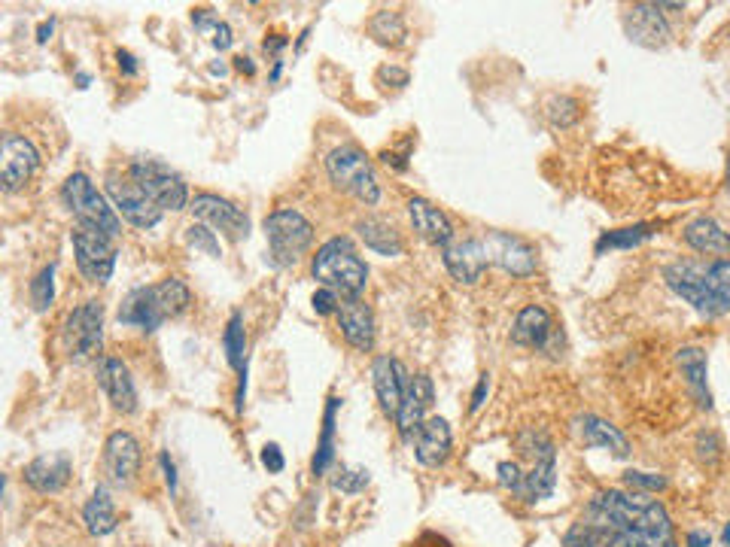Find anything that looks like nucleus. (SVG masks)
Masks as SVG:
<instances>
[{
	"instance_id": "41",
	"label": "nucleus",
	"mask_w": 730,
	"mask_h": 547,
	"mask_svg": "<svg viewBox=\"0 0 730 547\" xmlns=\"http://www.w3.org/2000/svg\"><path fill=\"white\" fill-rule=\"evenodd\" d=\"M372 475L365 472V468H341V472L332 478V490L335 493H344V496H356L369 487Z\"/></svg>"
},
{
	"instance_id": "30",
	"label": "nucleus",
	"mask_w": 730,
	"mask_h": 547,
	"mask_svg": "<svg viewBox=\"0 0 730 547\" xmlns=\"http://www.w3.org/2000/svg\"><path fill=\"white\" fill-rule=\"evenodd\" d=\"M676 362H679V368L685 374V383L691 389V396L697 399V405L712 411V393H709V380H706V350L682 347L676 353Z\"/></svg>"
},
{
	"instance_id": "56",
	"label": "nucleus",
	"mask_w": 730,
	"mask_h": 547,
	"mask_svg": "<svg viewBox=\"0 0 730 547\" xmlns=\"http://www.w3.org/2000/svg\"><path fill=\"white\" fill-rule=\"evenodd\" d=\"M52 31H55V22L49 19V22H43L40 25V31H37V43H46L49 37H52Z\"/></svg>"
},
{
	"instance_id": "18",
	"label": "nucleus",
	"mask_w": 730,
	"mask_h": 547,
	"mask_svg": "<svg viewBox=\"0 0 730 547\" xmlns=\"http://www.w3.org/2000/svg\"><path fill=\"white\" fill-rule=\"evenodd\" d=\"M104 472L116 487L134 484L140 472V441L131 432H113L104 444Z\"/></svg>"
},
{
	"instance_id": "34",
	"label": "nucleus",
	"mask_w": 730,
	"mask_h": 547,
	"mask_svg": "<svg viewBox=\"0 0 730 547\" xmlns=\"http://www.w3.org/2000/svg\"><path fill=\"white\" fill-rule=\"evenodd\" d=\"M651 234H654V225H648V222L627 225V228H618V231H606V234H600V241H597V253H606V250H633L642 241H648Z\"/></svg>"
},
{
	"instance_id": "46",
	"label": "nucleus",
	"mask_w": 730,
	"mask_h": 547,
	"mask_svg": "<svg viewBox=\"0 0 730 547\" xmlns=\"http://www.w3.org/2000/svg\"><path fill=\"white\" fill-rule=\"evenodd\" d=\"M262 465L268 468L271 475H280L283 468H286V459H283V450L277 444H265L262 447Z\"/></svg>"
},
{
	"instance_id": "12",
	"label": "nucleus",
	"mask_w": 730,
	"mask_h": 547,
	"mask_svg": "<svg viewBox=\"0 0 730 547\" xmlns=\"http://www.w3.org/2000/svg\"><path fill=\"white\" fill-rule=\"evenodd\" d=\"M192 213L195 219H201L204 225H210L213 231H223L229 241H244L247 234H250V219L247 213L226 201V198H219V195H210V192H201L195 195L192 201Z\"/></svg>"
},
{
	"instance_id": "11",
	"label": "nucleus",
	"mask_w": 730,
	"mask_h": 547,
	"mask_svg": "<svg viewBox=\"0 0 730 547\" xmlns=\"http://www.w3.org/2000/svg\"><path fill=\"white\" fill-rule=\"evenodd\" d=\"M107 198L116 207V213L125 222L137 225V228H156L162 222V213L165 210L150 195H146L137 183H131V180L122 183V180L110 177L107 180Z\"/></svg>"
},
{
	"instance_id": "26",
	"label": "nucleus",
	"mask_w": 730,
	"mask_h": 547,
	"mask_svg": "<svg viewBox=\"0 0 730 547\" xmlns=\"http://www.w3.org/2000/svg\"><path fill=\"white\" fill-rule=\"evenodd\" d=\"M575 435L584 447H600V450H609L612 456L618 459H627L630 456V441L627 435L612 426L609 420L597 417V414H581L575 420Z\"/></svg>"
},
{
	"instance_id": "8",
	"label": "nucleus",
	"mask_w": 730,
	"mask_h": 547,
	"mask_svg": "<svg viewBox=\"0 0 730 547\" xmlns=\"http://www.w3.org/2000/svg\"><path fill=\"white\" fill-rule=\"evenodd\" d=\"M73 256H77V268L89 283H107L116 268V250L113 238L104 231L80 225L73 231Z\"/></svg>"
},
{
	"instance_id": "2",
	"label": "nucleus",
	"mask_w": 730,
	"mask_h": 547,
	"mask_svg": "<svg viewBox=\"0 0 730 547\" xmlns=\"http://www.w3.org/2000/svg\"><path fill=\"white\" fill-rule=\"evenodd\" d=\"M664 280L700 317L730 314V259H682L664 268Z\"/></svg>"
},
{
	"instance_id": "48",
	"label": "nucleus",
	"mask_w": 730,
	"mask_h": 547,
	"mask_svg": "<svg viewBox=\"0 0 730 547\" xmlns=\"http://www.w3.org/2000/svg\"><path fill=\"white\" fill-rule=\"evenodd\" d=\"M210 43L219 49V52H226V49H232V43H235V37H232V28L226 25V22H216L213 28H210Z\"/></svg>"
},
{
	"instance_id": "53",
	"label": "nucleus",
	"mask_w": 730,
	"mask_h": 547,
	"mask_svg": "<svg viewBox=\"0 0 730 547\" xmlns=\"http://www.w3.org/2000/svg\"><path fill=\"white\" fill-rule=\"evenodd\" d=\"M709 544H712V535L703 532V529H691L685 535V547H709Z\"/></svg>"
},
{
	"instance_id": "14",
	"label": "nucleus",
	"mask_w": 730,
	"mask_h": 547,
	"mask_svg": "<svg viewBox=\"0 0 730 547\" xmlns=\"http://www.w3.org/2000/svg\"><path fill=\"white\" fill-rule=\"evenodd\" d=\"M37 171H40V149L28 137L7 134L4 137V168H0L4 192H19Z\"/></svg>"
},
{
	"instance_id": "32",
	"label": "nucleus",
	"mask_w": 730,
	"mask_h": 547,
	"mask_svg": "<svg viewBox=\"0 0 730 547\" xmlns=\"http://www.w3.org/2000/svg\"><path fill=\"white\" fill-rule=\"evenodd\" d=\"M338 405H341V399L332 396L329 405H326V414H323V435H320V444H317V453H314V462H311L314 478H323L332 468V459H335V414H338Z\"/></svg>"
},
{
	"instance_id": "28",
	"label": "nucleus",
	"mask_w": 730,
	"mask_h": 547,
	"mask_svg": "<svg viewBox=\"0 0 730 547\" xmlns=\"http://www.w3.org/2000/svg\"><path fill=\"white\" fill-rule=\"evenodd\" d=\"M682 238L694 253H703V256H727L730 253V231L709 216L691 219L682 231Z\"/></svg>"
},
{
	"instance_id": "24",
	"label": "nucleus",
	"mask_w": 730,
	"mask_h": 547,
	"mask_svg": "<svg viewBox=\"0 0 730 547\" xmlns=\"http://www.w3.org/2000/svg\"><path fill=\"white\" fill-rule=\"evenodd\" d=\"M70 472H73V462L67 453H46L25 465L22 478L37 493H61L70 481Z\"/></svg>"
},
{
	"instance_id": "22",
	"label": "nucleus",
	"mask_w": 730,
	"mask_h": 547,
	"mask_svg": "<svg viewBox=\"0 0 730 547\" xmlns=\"http://www.w3.org/2000/svg\"><path fill=\"white\" fill-rule=\"evenodd\" d=\"M408 216H411V225L423 241L442 247V250L454 244V222L448 219V213L442 207H435L426 198H411Z\"/></svg>"
},
{
	"instance_id": "27",
	"label": "nucleus",
	"mask_w": 730,
	"mask_h": 547,
	"mask_svg": "<svg viewBox=\"0 0 730 547\" xmlns=\"http://www.w3.org/2000/svg\"><path fill=\"white\" fill-rule=\"evenodd\" d=\"M442 262L448 268V274L463 283V286H475L487 268V259H484V250H481V241L472 238V241H454L451 247L442 250Z\"/></svg>"
},
{
	"instance_id": "10",
	"label": "nucleus",
	"mask_w": 730,
	"mask_h": 547,
	"mask_svg": "<svg viewBox=\"0 0 730 547\" xmlns=\"http://www.w3.org/2000/svg\"><path fill=\"white\" fill-rule=\"evenodd\" d=\"M104 341V307L101 301H83L64 323V347L73 359H89Z\"/></svg>"
},
{
	"instance_id": "43",
	"label": "nucleus",
	"mask_w": 730,
	"mask_h": 547,
	"mask_svg": "<svg viewBox=\"0 0 730 547\" xmlns=\"http://www.w3.org/2000/svg\"><path fill=\"white\" fill-rule=\"evenodd\" d=\"M624 484L636 493H661L667 490V478L664 475H648V472H627Z\"/></svg>"
},
{
	"instance_id": "4",
	"label": "nucleus",
	"mask_w": 730,
	"mask_h": 547,
	"mask_svg": "<svg viewBox=\"0 0 730 547\" xmlns=\"http://www.w3.org/2000/svg\"><path fill=\"white\" fill-rule=\"evenodd\" d=\"M326 174L341 192H350L362 204H378L381 201V180L375 174V165H372L369 155L353 143L335 146L326 155Z\"/></svg>"
},
{
	"instance_id": "35",
	"label": "nucleus",
	"mask_w": 730,
	"mask_h": 547,
	"mask_svg": "<svg viewBox=\"0 0 730 547\" xmlns=\"http://www.w3.org/2000/svg\"><path fill=\"white\" fill-rule=\"evenodd\" d=\"M369 31H372V37L381 43V46H402L405 43V37H408V31H405V19L396 13V10H378L375 16H372V22H369Z\"/></svg>"
},
{
	"instance_id": "49",
	"label": "nucleus",
	"mask_w": 730,
	"mask_h": 547,
	"mask_svg": "<svg viewBox=\"0 0 730 547\" xmlns=\"http://www.w3.org/2000/svg\"><path fill=\"white\" fill-rule=\"evenodd\" d=\"M487 393H490V374H481V377H478V383H475V393H472V405H469V411H472V414H478V411L484 408Z\"/></svg>"
},
{
	"instance_id": "17",
	"label": "nucleus",
	"mask_w": 730,
	"mask_h": 547,
	"mask_svg": "<svg viewBox=\"0 0 730 547\" xmlns=\"http://www.w3.org/2000/svg\"><path fill=\"white\" fill-rule=\"evenodd\" d=\"M667 4H636L630 7L624 25L633 43L645 46V49H661L670 43V22L664 16Z\"/></svg>"
},
{
	"instance_id": "54",
	"label": "nucleus",
	"mask_w": 730,
	"mask_h": 547,
	"mask_svg": "<svg viewBox=\"0 0 730 547\" xmlns=\"http://www.w3.org/2000/svg\"><path fill=\"white\" fill-rule=\"evenodd\" d=\"M381 159H384V165H390L396 171H405L408 168V152H384Z\"/></svg>"
},
{
	"instance_id": "20",
	"label": "nucleus",
	"mask_w": 730,
	"mask_h": 547,
	"mask_svg": "<svg viewBox=\"0 0 730 547\" xmlns=\"http://www.w3.org/2000/svg\"><path fill=\"white\" fill-rule=\"evenodd\" d=\"M98 383H101V389L107 393L113 411H119V414H134L137 411V389H134L131 371L125 368L122 359L104 356L98 362Z\"/></svg>"
},
{
	"instance_id": "57",
	"label": "nucleus",
	"mask_w": 730,
	"mask_h": 547,
	"mask_svg": "<svg viewBox=\"0 0 730 547\" xmlns=\"http://www.w3.org/2000/svg\"><path fill=\"white\" fill-rule=\"evenodd\" d=\"M283 46H286V37H277V40H271V43L265 40V52H280Z\"/></svg>"
},
{
	"instance_id": "16",
	"label": "nucleus",
	"mask_w": 730,
	"mask_h": 547,
	"mask_svg": "<svg viewBox=\"0 0 730 547\" xmlns=\"http://www.w3.org/2000/svg\"><path fill=\"white\" fill-rule=\"evenodd\" d=\"M435 399V386H432V377L429 374H414L408 380V389H405V399H402V408L396 414V426H399V435L402 441H414L420 426L429 420L426 411Z\"/></svg>"
},
{
	"instance_id": "23",
	"label": "nucleus",
	"mask_w": 730,
	"mask_h": 547,
	"mask_svg": "<svg viewBox=\"0 0 730 547\" xmlns=\"http://www.w3.org/2000/svg\"><path fill=\"white\" fill-rule=\"evenodd\" d=\"M451 447H454V432L445 417H429L414 438V456L423 468L445 465L451 456Z\"/></svg>"
},
{
	"instance_id": "13",
	"label": "nucleus",
	"mask_w": 730,
	"mask_h": 547,
	"mask_svg": "<svg viewBox=\"0 0 730 547\" xmlns=\"http://www.w3.org/2000/svg\"><path fill=\"white\" fill-rule=\"evenodd\" d=\"M527 453L533 456V468L527 472L521 499L536 505V502L548 499L557 487V450L545 435H533V444L527 447Z\"/></svg>"
},
{
	"instance_id": "44",
	"label": "nucleus",
	"mask_w": 730,
	"mask_h": 547,
	"mask_svg": "<svg viewBox=\"0 0 730 547\" xmlns=\"http://www.w3.org/2000/svg\"><path fill=\"white\" fill-rule=\"evenodd\" d=\"M311 304H314V310L320 317H329V314H338V307H341V298L332 292V289H317L314 292V298H311Z\"/></svg>"
},
{
	"instance_id": "3",
	"label": "nucleus",
	"mask_w": 730,
	"mask_h": 547,
	"mask_svg": "<svg viewBox=\"0 0 730 547\" xmlns=\"http://www.w3.org/2000/svg\"><path fill=\"white\" fill-rule=\"evenodd\" d=\"M311 274L323 289H332L341 301L362 298L365 286H369V268L359 259L350 238L326 241L311 262Z\"/></svg>"
},
{
	"instance_id": "39",
	"label": "nucleus",
	"mask_w": 730,
	"mask_h": 547,
	"mask_svg": "<svg viewBox=\"0 0 730 547\" xmlns=\"http://www.w3.org/2000/svg\"><path fill=\"white\" fill-rule=\"evenodd\" d=\"M186 241H189V247H195L198 253H204V256H210V259H219V256H223V250H219L216 231H213L210 225H204V222H192V225L186 228Z\"/></svg>"
},
{
	"instance_id": "7",
	"label": "nucleus",
	"mask_w": 730,
	"mask_h": 547,
	"mask_svg": "<svg viewBox=\"0 0 730 547\" xmlns=\"http://www.w3.org/2000/svg\"><path fill=\"white\" fill-rule=\"evenodd\" d=\"M128 180L137 183L162 210H183L189 204V189L177 171L153 159H134L128 165Z\"/></svg>"
},
{
	"instance_id": "37",
	"label": "nucleus",
	"mask_w": 730,
	"mask_h": 547,
	"mask_svg": "<svg viewBox=\"0 0 730 547\" xmlns=\"http://www.w3.org/2000/svg\"><path fill=\"white\" fill-rule=\"evenodd\" d=\"M563 547H612V541H609V532H606L600 523H594V520H588V517H581V520L563 535Z\"/></svg>"
},
{
	"instance_id": "60",
	"label": "nucleus",
	"mask_w": 730,
	"mask_h": 547,
	"mask_svg": "<svg viewBox=\"0 0 730 547\" xmlns=\"http://www.w3.org/2000/svg\"><path fill=\"white\" fill-rule=\"evenodd\" d=\"M724 544H727V547H730V523H727V526H724Z\"/></svg>"
},
{
	"instance_id": "5",
	"label": "nucleus",
	"mask_w": 730,
	"mask_h": 547,
	"mask_svg": "<svg viewBox=\"0 0 730 547\" xmlns=\"http://www.w3.org/2000/svg\"><path fill=\"white\" fill-rule=\"evenodd\" d=\"M61 198L70 207V213L80 219V225L98 228L107 238H119L122 234V216L107 201V195L95 189L89 174H70L61 186Z\"/></svg>"
},
{
	"instance_id": "36",
	"label": "nucleus",
	"mask_w": 730,
	"mask_h": 547,
	"mask_svg": "<svg viewBox=\"0 0 730 547\" xmlns=\"http://www.w3.org/2000/svg\"><path fill=\"white\" fill-rule=\"evenodd\" d=\"M223 347H226V359L229 365L244 374L247 371V332H244V317L235 314L229 317V326H226V335H223Z\"/></svg>"
},
{
	"instance_id": "40",
	"label": "nucleus",
	"mask_w": 730,
	"mask_h": 547,
	"mask_svg": "<svg viewBox=\"0 0 730 547\" xmlns=\"http://www.w3.org/2000/svg\"><path fill=\"white\" fill-rule=\"evenodd\" d=\"M31 301H34V310H49L52 301H55V265H46L34 280H31Z\"/></svg>"
},
{
	"instance_id": "38",
	"label": "nucleus",
	"mask_w": 730,
	"mask_h": 547,
	"mask_svg": "<svg viewBox=\"0 0 730 547\" xmlns=\"http://www.w3.org/2000/svg\"><path fill=\"white\" fill-rule=\"evenodd\" d=\"M545 116L554 128H572L581 116V104L572 95H551L545 101Z\"/></svg>"
},
{
	"instance_id": "31",
	"label": "nucleus",
	"mask_w": 730,
	"mask_h": 547,
	"mask_svg": "<svg viewBox=\"0 0 730 547\" xmlns=\"http://www.w3.org/2000/svg\"><path fill=\"white\" fill-rule=\"evenodd\" d=\"M83 523H86L89 535H95V538H104V535H110V532L119 526L116 502H113V496H110V490H107L104 484H101V487L92 493V499L86 502V508H83Z\"/></svg>"
},
{
	"instance_id": "59",
	"label": "nucleus",
	"mask_w": 730,
	"mask_h": 547,
	"mask_svg": "<svg viewBox=\"0 0 730 547\" xmlns=\"http://www.w3.org/2000/svg\"><path fill=\"white\" fill-rule=\"evenodd\" d=\"M77 83H80V89H86L92 83V76L89 73H77Z\"/></svg>"
},
{
	"instance_id": "1",
	"label": "nucleus",
	"mask_w": 730,
	"mask_h": 547,
	"mask_svg": "<svg viewBox=\"0 0 730 547\" xmlns=\"http://www.w3.org/2000/svg\"><path fill=\"white\" fill-rule=\"evenodd\" d=\"M584 517L609 532L612 547H679L667 508L636 490H603Z\"/></svg>"
},
{
	"instance_id": "55",
	"label": "nucleus",
	"mask_w": 730,
	"mask_h": 547,
	"mask_svg": "<svg viewBox=\"0 0 730 547\" xmlns=\"http://www.w3.org/2000/svg\"><path fill=\"white\" fill-rule=\"evenodd\" d=\"M235 67H238L241 73H247V76H253V73H256V64H253V58H244V55H241V58H235Z\"/></svg>"
},
{
	"instance_id": "33",
	"label": "nucleus",
	"mask_w": 730,
	"mask_h": 547,
	"mask_svg": "<svg viewBox=\"0 0 730 547\" xmlns=\"http://www.w3.org/2000/svg\"><path fill=\"white\" fill-rule=\"evenodd\" d=\"M156 289V301H159V307H162V314L165 317H180L183 310L192 304V292H189V286L180 280V277H165L159 286H153Z\"/></svg>"
},
{
	"instance_id": "47",
	"label": "nucleus",
	"mask_w": 730,
	"mask_h": 547,
	"mask_svg": "<svg viewBox=\"0 0 730 547\" xmlns=\"http://www.w3.org/2000/svg\"><path fill=\"white\" fill-rule=\"evenodd\" d=\"M378 80H381V83H390L393 89H402V86H408V70H402V67H396V64H384V67L378 70Z\"/></svg>"
},
{
	"instance_id": "6",
	"label": "nucleus",
	"mask_w": 730,
	"mask_h": 547,
	"mask_svg": "<svg viewBox=\"0 0 730 547\" xmlns=\"http://www.w3.org/2000/svg\"><path fill=\"white\" fill-rule=\"evenodd\" d=\"M265 241L277 265H299L314 244V225L299 210H277L265 219Z\"/></svg>"
},
{
	"instance_id": "21",
	"label": "nucleus",
	"mask_w": 730,
	"mask_h": 547,
	"mask_svg": "<svg viewBox=\"0 0 730 547\" xmlns=\"http://www.w3.org/2000/svg\"><path fill=\"white\" fill-rule=\"evenodd\" d=\"M168 317L162 314V307L156 301V289L153 286H140V289H131L119 307V323L128 326V329H137V332H156Z\"/></svg>"
},
{
	"instance_id": "25",
	"label": "nucleus",
	"mask_w": 730,
	"mask_h": 547,
	"mask_svg": "<svg viewBox=\"0 0 730 547\" xmlns=\"http://www.w3.org/2000/svg\"><path fill=\"white\" fill-rule=\"evenodd\" d=\"M554 338H557L554 320L542 304H527L515 320V329H511V341L530 350H551Z\"/></svg>"
},
{
	"instance_id": "58",
	"label": "nucleus",
	"mask_w": 730,
	"mask_h": 547,
	"mask_svg": "<svg viewBox=\"0 0 730 547\" xmlns=\"http://www.w3.org/2000/svg\"><path fill=\"white\" fill-rule=\"evenodd\" d=\"M280 70H283V61H274V70H271V83L280 80Z\"/></svg>"
},
{
	"instance_id": "61",
	"label": "nucleus",
	"mask_w": 730,
	"mask_h": 547,
	"mask_svg": "<svg viewBox=\"0 0 730 547\" xmlns=\"http://www.w3.org/2000/svg\"><path fill=\"white\" fill-rule=\"evenodd\" d=\"M727 189H730V155H727Z\"/></svg>"
},
{
	"instance_id": "29",
	"label": "nucleus",
	"mask_w": 730,
	"mask_h": 547,
	"mask_svg": "<svg viewBox=\"0 0 730 547\" xmlns=\"http://www.w3.org/2000/svg\"><path fill=\"white\" fill-rule=\"evenodd\" d=\"M356 231L359 238L365 241V247L375 250L378 256H402L405 244H402V234L387 222V219H378V216H365L356 222Z\"/></svg>"
},
{
	"instance_id": "19",
	"label": "nucleus",
	"mask_w": 730,
	"mask_h": 547,
	"mask_svg": "<svg viewBox=\"0 0 730 547\" xmlns=\"http://www.w3.org/2000/svg\"><path fill=\"white\" fill-rule=\"evenodd\" d=\"M335 317H338V329H341L344 341L353 350L365 353L375 347V314L362 298H344Z\"/></svg>"
},
{
	"instance_id": "45",
	"label": "nucleus",
	"mask_w": 730,
	"mask_h": 547,
	"mask_svg": "<svg viewBox=\"0 0 730 547\" xmlns=\"http://www.w3.org/2000/svg\"><path fill=\"white\" fill-rule=\"evenodd\" d=\"M718 450H721V444H718V435H715V432H703V435L697 438V456H700L703 462L715 465V462H718Z\"/></svg>"
},
{
	"instance_id": "51",
	"label": "nucleus",
	"mask_w": 730,
	"mask_h": 547,
	"mask_svg": "<svg viewBox=\"0 0 730 547\" xmlns=\"http://www.w3.org/2000/svg\"><path fill=\"white\" fill-rule=\"evenodd\" d=\"M411 547H454L445 535H438V532H423Z\"/></svg>"
},
{
	"instance_id": "50",
	"label": "nucleus",
	"mask_w": 730,
	"mask_h": 547,
	"mask_svg": "<svg viewBox=\"0 0 730 547\" xmlns=\"http://www.w3.org/2000/svg\"><path fill=\"white\" fill-rule=\"evenodd\" d=\"M159 465H162V472H165V484H168L171 496H177V465H174V459L168 456V450L159 453Z\"/></svg>"
},
{
	"instance_id": "42",
	"label": "nucleus",
	"mask_w": 730,
	"mask_h": 547,
	"mask_svg": "<svg viewBox=\"0 0 730 547\" xmlns=\"http://www.w3.org/2000/svg\"><path fill=\"white\" fill-rule=\"evenodd\" d=\"M496 481H499V487L502 490H508V493H515V496H524V481H527V475L521 472V465L518 462H499L496 465Z\"/></svg>"
},
{
	"instance_id": "9",
	"label": "nucleus",
	"mask_w": 730,
	"mask_h": 547,
	"mask_svg": "<svg viewBox=\"0 0 730 547\" xmlns=\"http://www.w3.org/2000/svg\"><path fill=\"white\" fill-rule=\"evenodd\" d=\"M481 250H484V259L487 265H496L508 274L515 277H530L536 271V250L533 244H527L518 234H508V231H487L481 234Z\"/></svg>"
},
{
	"instance_id": "15",
	"label": "nucleus",
	"mask_w": 730,
	"mask_h": 547,
	"mask_svg": "<svg viewBox=\"0 0 730 547\" xmlns=\"http://www.w3.org/2000/svg\"><path fill=\"white\" fill-rule=\"evenodd\" d=\"M408 371L405 365L396 359V356H387L381 353L375 362H372V383H375V396H378V405L387 417L396 420L399 408H402V399H405V389H408Z\"/></svg>"
},
{
	"instance_id": "52",
	"label": "nucleus",
	"mask_w": 730,
	"mask_h": 547,
	"mask_svg": "<svg viewBox=\"0 0 730 547\" xmlns=\"http://www.w3.org/2000/svg\"><path fill=\"white\" fill-rule=\"evenodd\" d=\"M116 61H119V70L125 76H137V58L128 49H116Z\"/></svg>"
}]
</instances>
